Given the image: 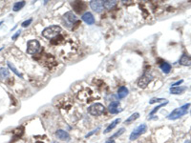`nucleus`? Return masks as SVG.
Returning a JSON list of instances; mask_svg holds the SVG:
<instances>
[{"label": "nucleus", "instance_id": "1", "mask_svg": "<svg viewBox=\"0 0 191 143\" xmlns=\"http://www.w3.org/2000/svg\"><path fill=\"white\" fill-rule=\"evenodd\" d=\"M62 32V29L60 26L53 25L50 27H47L46 29L42 31V36L47 39H54L57 35H59Z\"/></svg>", "mask_w": 191, "mask_h": 143}, {"label": "nucleus", "instance_id": "2", "mask_svg": "<svg viewBox=\"0 0 191 143\" xmlns=\"http://www.w3.org/2000/svg\"><path fill=\"white\" fill-rule=\"evenodd\" d=\"M189 107H190V103H187V104L183 105L182 107L175 109V110H173L172 113L168 115L167 118L169 120H176V119H179L180 117H182L187 114Z\"/></svg>", "mask_w": 191, "mask_h": 143}, {"label": "nucleus", "instance_id": "3", "mask_svg": "<svg viewBox=\"0 0 191 143\" xmlns=\"http://www.w3.org/2000/svg\"><path fill=\"white\" fill-rule=\"evenodd\" d=\"M41 50V46L40 43L36 39L33 40H29L27 43V50L26 52L28 54H31V56H34V54H36L37 53H39Z\"/></svg>", "mask_w": 191, "mask_h": 143}, {"label": "nucleus", "instance_id": "4", "mask_svg": "<svg viewBox=\"0 0 191 143\" xmlns=\"http://www.w3.org/2000/svg\"><path fill=\"white\" fill-rule=\"evenodd\" d=\"M105 112V107L101 103H94L88 108V113L93 117L101 115Z\"/></svg>", "mask_w": 191, "mask_h": 143}, {"label": "nucleus", "instance_id": "5", "mask_svg": "<svg viewBox=\"0 0 191 143\" xmlns=\"http://www.w3.org/2000/svg\"><path fill=\"white\" fill-rule=\"evenodd\" d=\"M146 131H147V126H146V125H145V124L140 125L139 127H137L133 132L131 133L130 137H129L130 140H131V141L136 140V139H138L139 137H141V135H143Z\"/></svg>", "mask_w": 191, "mask_h": 143}, {"label": "nucleus", "instance_id": "6", "mask_svg": "<svg viewBox=\"0 0 191 143\" xmlns=\"http://www.w3.org/2000/svg\"><path fill=\"white\" fill-rule=\"evenodd\" d=\"M153 80V76H152V74H149V73H144L141 76V77L139 79L138 81V86L141 88V89H144V88H146L147 87V85L151 82V81Z\"/></svg>", "mask_w": 191, "mask_h": 143}, {"label": "nucleus", "instance_id": "7", "mask_svg": "<svg viewBox=\"0 0 191 143\" xmlns=\"http://www.w3.org/2000/svg\"><path fill=\"white\" fill-rule=\"evenodd\" d=\"M63 21L67 27H71L74 25V23L78 21V17L72 12H67L63 15Z\"/></svg>", "mask_w": 191, "mask_h": 143}, {"label": "nucleus", "instance_id": "8", "mask_svg": "<svg viewBox=\"0 0 191 143\" xmlns=\"http://www.w3.org/2000/svg\"><path fill=\"white\" fill-rule=\"evenodd\" d=\"M55 137H57L58 139L63 140V141L70 140V135L64 130H57V132H55Z\"/></svg>", "mask_w": 191, "mask_h": 143}, {"label": "nucleus", "instance_id": "9", "mask_svg": "<svg viewBox=\"0 0 191 143\" xmlns=\"http://www.w3.org/2000/svg\"><path fill=\"white\" fill-rule=\"evenodd\" d=\"M120 104L119 101H114L112 103H110L108 110L111 114H119L120 112H121V109H120Z\"/></svg>", "mask_w": 191, "mask_h": 143}, {"label": "nucleus", "instance_id": "10", "mask_svg": "<svg viewBox=\"0 0 191 143\" xmlns=\"http://www.w3.org/2000/svg\"><path fill=\"white\" fill-rule=\"evenodd\" d=\"M90 7H91V9L96 12H100L103 10L102 1H91Z\"/></svg>", "mask_w": 191, "mask_h": 143}, {"label": "nucleus", "instance_id": "11", "mask_svg": "<svg viewBox=\"0 0 191 143\" xmlns=\"http://www.w3.org/2000/svg\"><path fill=\"white\" fill-rule=\"evenodd\" d=\"M82 20L84 21L85 23H87L88 25H93L94 23H95V17L93 16V15L91 12H85L84 15H82Z\"/></svg>", "mask_w": 191, "mask_h": 143}, {"label": "nucleus", "instance_id": "12", "mask_svg": "<svg viewBox=\"0 0 191 143\" xmlns=\"http://www.w3.org/2000/svg\"><path fill=\"white\" fill-rule=\"evenodd\" d=\"M180 64L183 66H191V56L188 54H183L180 58Z\"/></svg>", "mask_w": 191, "mask_h": 143}, {"label": "nucleus", "instance_id": "13", "mask_svg": "<svg viewBox=\"0 0 191 143\" xmlns=\"http://www.w3.org/2000/svg\"><path fill=\"white\" fill-rule=\"evenodd\" d=\"M72 6H73V8L75 9V11L78 13H80L83 10L85 9V4L80 1H76V2L72 3Z\"/></svg>", "mask_w": 191, "mask_h": 143}, {"label": "nucleus", "instance_id": "14", "mask_svg": "<svg viewBox=\"0 0 191 143\" xmlns=\"http://www.w3.org/2000/svg\"><path fill=\"white\" fill-rule=\"evenodd\" d=\"M186 90V87L178 86V87H171L170 88V94H181L185 93Z\"/></svg>", "mask_w": 191, "mask_h": 143}, {"label": "nucleus", "instance_id": "15", "mask_svg": "<svg viewBox=\"0 0 191 143\" xmlns=\"http://www.w3.org/2000/svg\"><path fill=\"white\" fill-rule=\"evenodd\" d=\"M120 122V118H117V119H115V120L112 122V123H111V124L108 126V127H107V128L105 129V130H104L103 133H104V134H108V133H110L111 131L113 130V129H115V128L117 127V125L119 124Z\"/></svg>", "mask_w": 191, "mask_h": 143}, {"label": "nucleus", "instance_id": "16", "mask_svg": "<svg viewBox=\"0 0 191 143\" xmlns=\"http://www.w3.org/2000/svg\"><path fill=\"white\" fill-rule=\"evenodd\" d=\"M10 76V72L7 68H0V80L4 81Z\"/></svg>", "mask_w": 191, "mask_h": 143}, {"label": "nucleus", "instance_id": "17", "mask_svg": "<svg viewBox=\"0 0 191 143\" xmlns=\"http://www.w3.org/2000/svg\"><path fill=\"white\" fill-rule=\"evenodd\" d=\"M128 95V89L126 87H120L119 90H118V96H119V98H124L125 96H127Z\"/></svg>", "mask_w": 191, "mask_h": 143}, {"label": "nucleus", "instance_id": "18", "mask_svg": "<svg viewBox=\"0 0 191 143\" xmlns=\"http://www.w3.org/2000/svg\"><path fill=\"white\" fill-rule=\"evenodd\" d=\"M102 5H103V8L110 10V9H113L114 7L117 5V1H115V0H112V1L106 0V1H102Z\"/></svg>", "mask_w": 191, "mask_h": 143}, {"label": "nucleus", "instance_id": "19", "mask_svg": "<svg viewBox=\"0 0 191 143\" xmlns=\"http://www.w3.org/2000/svg\"><path fill=\"white\" fill-rule=\"evenodd\" d=\"M160 68H161V70L164 72V74H168L170 73V71H171V65L167 62H162L161 65H160Z\"/></svg>", "mask_w": 191, "mask_h": 143}, {"label": "nucleus", "instance_id": "20", "mask_svg": "<svg viewBox=\"0 0 191 143\" xmlns=\"http://www.w3.org/2000/svg\"><path fill=\"white\" fill-rule=\"evenodd\" d=\"M139 117H140V114H139V113H134L133 115H131L130 117L126 119V120H125V123H126V124H130V123H132L133 121L137 120Z\"/></svg>", "mask_w": 191, "mask_h": 143}, {"label": "nucleus", "instance_id": "21", "mask_svg": "<svg viewBox=\"0 0 191 143\" xmlns=\"http://www.w3.org/2000/svg\"><path fill=\"white\" fill-rule=\"evenodd\" d=\"M25 1H19V2H16V3H15V5H13V12H18V11H20L24 6H25Z\"/></svg>", "mask_w": 191, "mask_h": 143}, {"label": "nucleus", "instance_id": "22", "mask_svg": "<svg viewBox=\"0 0 191 143\" xmlns=\"http://www.w3.org/2000/svg\"><path fill=\"white\" fill-rule=\"evenodd\" d=\"M8 67H9V69L10 70H12V72L13 74H15L17 76H19V77H21V78H23V76L21 74L19 73L18 71H17V69L15 67V65H13V63H11V62H8Z\"/></svg>", "mask_w": 191, "mask_h": 143}, {"label": "nucleus", "instance_id": "23", "mask_svg": "<svg viewBox=\"0 0 191 143\" xmlns=\"http://www.w3.org/2000/svg\"><path fill=\"white\" fill-rule=\"evenodd\" d=\"M167 103H168V102H167V101H164V102H162V104H160V105H158V106H157V107H155V108H154V109H153V110H152V111L150 112V114H149V115H154V114H156V113H157V112H158V111L160 110V109H161L162 107H164V106H165V105H166V104H167Z\"/></svg>", "mask_w": 191, "mask_h": 143}, {"label": "nucleus", "instance_id": "24", "mask_svg": "<svg viewBox=\"0 0 191 143\" xmlns=\"http://www.w3.org/2000/svg\"><path fill=\"white\" fill-rule=\"evenodd\" d=\"M124 131H125V129H124V128H120V130L116 133V134L113 135L112 137H110V139H114V138H116V137H120V135H122L123 133H124Z\"/></svg>", "mask_w": 191, "mask_h": 143}, {"label": "nucleus", "instance_id": "25", "mask_svg": "<svg viewBox=\"0 0 191 143\" xmlns=\"http://www.w3.org/2000/svg\"><path fill=\"white\" fill-rule=\"evenodd\" d=\"M164 100H165V99H164V98H152V99L149 101V103L154 104V103H156V102H162Z\"/></svg>", "mask_w": 191, "mask_h": 143}, {"label": "nucleus", "instance_id": "26", "mask_svg": "<svg viewBox=\"0 0 191 143\" xmlns=\"http://www.w3.org/2000/svg\"><path fill=\"white\" fill-rule=\"evenodd\" d=\"M32 22H33V19H32V18L28 19V20H26V21H24V22L22 23V27H23V28H26V27L29 26Z\"/></svg>", "mask_w": 191, "mask_h": 143}, {"label": "nucleus", "instance_id": "27", "mask_svg": "<svg viewBox=\"0 0 191 143\" xmlns=\"http://www.w3.org/2000/svg\"><path fill=\"white\" fill-rule=\"evenodd\" d=\"M20 33H21V31H20V30H19V31H17V32H16V33H15V35H13L12 39H13V40H16V38H17V37H18V36L20 35Z\"/></svg>", "mask_w": 191, "mask_h": 143}, {"label": "nucleus", "instance_id": "28", "mask_svg": "<svg viewBox=\"0 0 191 143\" xmlns=\"http://www.w3.org/2000/svg\"><path fill=\"white\" fill-rule=\"evenodd\" d=\"M183 82V80H179V81H177V82L173 83V84L171 85V87H178L179 85H181Z\"/></svg>", "mask_w": 191, "mask_h": 143}, {"label": "nucleus", "instance_id": "29", "mask_svg": "<svg viewBox=\"0 0 191 143\" xmlns=\"http://www.w3.org/2000/svg\"><path fill=\"white\" fill-rule=\"evenodd\" d=\"M98 130H99V128H98V129H97V130H94V131H92L91 133H89V134H87V135H86V137H91V135L95 134V133H96L97 131H98Z\"/></svg>", "mask_w": 191, "mask_h": 143}, {"label": "nucleus", "instance_id": "30", "mask_svg": "<svg viewBox=\"0 0 191 143\" xmlns=\"http://www.w3.org/2000/svg\"><path fill=\"white\" fill-rule=\"evenodd\" d=\"M105 143H116V142H115V140H114V139H110V138H109L108 140H107V141H106Z\"/></svg>", "mask_w": 191, "mask_h": 143}, {"label": "nucleus", "instance_id": "31", "mask_svg": "<svg viewBox=\"0 0 191 143\" xmlns=\"http://www.w3.org/2000/svg\"><path fill=\"white\" fill-rule=\"evenodd\" d=\"M1 24H3V21H1V22H0V26H1Z\"/></svg>", "mask_w": 191, "mask_h": 143}, {"label": "nucleus", "instance_id": "32", "mask_svg": "<svg viewBox=\"0 0 191 143\" xmlns=\"http://www.w3.org/2000/svg\"><path fill=\"white\" fill-rule=\"evenodd\" d=\"M185 143H190V141L188 140V141H185Z\"/></svg>", "mask_w": 191, "mask_h": 143}, {"label": "nucleus", "instance_id": "33", "mask_svg": "<svg viewBox=\"0 0 191 143\" xmlns=\"http://www.w3.org/2000/svg\"><path fill=\"white\" fill-rule=\"evenodd\" d=\"M53 143H58V142H57V141H55V142H53Z\"/></svg>", "mask_w": 191, "mask_h": 143}, {"label": "nucleus", "instance_id": "34", "mask_svg": "<svg viewBox=\"0 0 191 143\" xmlns=\"http://www.w3.org/2000/svg\"><path fill=\"white\" fill-rule=\"evenodd\" d=\"M190 115H191V110H190Z\"/></svg>", "mask_w": 191, "mask_h": 143}]
</instances>
